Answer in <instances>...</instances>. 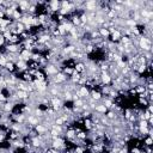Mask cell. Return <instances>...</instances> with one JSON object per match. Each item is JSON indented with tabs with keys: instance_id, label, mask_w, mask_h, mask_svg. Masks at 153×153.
<instances>
[{
	"instance_id": "cell-1",
	"label": "cell",
	"mask_w": 153,
	"mask_h": 153,
	"mask_svg": "<svg viewBox=\"0 0 153 153\" xmlns=\"http://www.w3.org/2000/svg\"><path fill=\"white\" fill-rule=\"evenodd\" d=\"M137 48L142 53L152 52V40L150 37H146V36H140L137 38Z\"/></svg>"
},
{
	"instance_id": "cell-2",
	"label": "cell",
	"mask_w": 153,
	"mask_h": 153,
	"mask_svg": "<svg viewBox=\"0 0 153 153\" xmlns=\"http://www.w3.org/2000/svg\"><path fill=\"white\" fill-rule=\"evenodd\" d=\"M60 72V68L56 66V65L53 63H48V66L44 67V73L46 75H50V77H54Z\"/></svg>"
},
{
	"instance_id": "cell-3",
	"label": "cell",
	"mask_w": 153,
	"mask_h": 153,
	"mask_svg": "<svg viewBox=\"0 0 153 153\" xmlns=\"http://www.w3.org/2000/svg\"><path fill=\"white\" fill-rule=\"evenodd\" d=\"M97 7H98V3L94 1V0H90V1L84 3V10H86L85 13L86 12H96Z\"/></svg>"
},
{
	"instance_id": "cell-4",
	"label": "cell",
	"mask_w": 153,
	"mask_h": 153,
	"mask_svg": "<svg viewBox=\"0 0 153 153\" xmlns=\"http://www.w3.org/2000/svg\"><path fill=\"white\" fill-rule=\"evenodd\" d=\"M99 82L104 86H110L113 83V78L109 73H99Z\"/></svg>"
},
{
	"instance_id": "cell-5",
	"label": "cell",
	"mask_w": 153,
	"mask_h": 153,
	"mask_svg": "<svg viewBox=\"0 0 153 153\" xmlns=\"http://www.w3.org/2000/svg\"><path fill=\"white\" fill-rule=\"evenodd\" d=\"M75 93L82 99H87L90 97V90H89V87H87V86H80L79 89L75 91Z\"/></svg>"
},
{
	"instance_id": "cell-6",
	"label": "cell",
	"mask_w": 153,
	"mask_h": 153,
	"mask_svg": "<svg viewBox=\"0 0 153 153\" xmlns=\"http://www.w3.org/2000/svg\"><path fill=\"white\" fill-rule=\"evenodd\" d=\"M14 65H16V69L19 71L20 73H23V72H25V71L29 69V63L25 62V61H23V60H22V61H17Z\"/></svg>"
},
{
	"instance_id": "cell-7",
	"label": "cell",
	"mask_w": 153,
	"mask_h": 153,
	"mask_svg": "<svg viewBox=\"0 0 153 153\" xmlns=\"http://www.w3.org/2000/svg\"><path fill=\"white\" fill-rule=\"evenodd\" d=\"M74 71L78 72V73H80V74H85V73H86V66H85V62H83V61H78V62H75V65H74Z\"/></svg>"
},
{
	"instance_id": "cell-8",
	"label": "cell",
	"mask_w": 153,
	"mask_h": 153,
	"mask_svg": "<svg viewBox=\"0 0 153 153\" xmlns=\"http://www.w3.org/2000/svg\"><path fill=\"white\" fill-rule=\"evenodd\" d=\"M13 108H14V103H12V102H9V100H7L6 103H4L3 113H4V114H11V113L13 111Z\"/></svg>"
},
{
	"instance_id": "cell-9",
	"label": "cell",
	"mask_w": 153,
	"mask_h": 153,
	"mask_svg": "<svg viewBox=\"0 0 153 153\" xmlns=\"http://www.w3.org/2000/svg\"><path fill=\"white\" fill-rule=\"evenodd\" d=\"M90 97H91L93 100L99 102V100H102V98H103V94L100 93V91H97V90H91V91H90Z\"/></svg>"
},
{
	"instance_id": "cell-10",
	"label": "cell",
	"mask_w": 153,
	"mask_h": 153,
	"mask_svg": "<svg viewBox=\"0 0 153 153\" xmlns=\"http://www.w3.org/2000/svg\"><path fill=\"white\" fill-rule=\"evenodd\" d=\"M93 111H96V114H98V115H105L106 114V111H108V109L105 108V105H103V104H97L96 105V108H94V110Z\"/></svg>"
},
{
	"instance_id": "cell-11",
	"label": "cell",
	"mask_w": 153,
	"mask_h": 153,
	"mask_svg": "<svg viewBox=\"0 0 153 153\" xmlns=\"http://www.w3.org/2000/svg\"><path fill=\"white\" fill-rule=\"evenodd\" d=\"M34 129L36 130V133H37V134H46V133H48V128L44 125H42V123H40V125H37V126H35Z\"/></svg>"
},
{
	"instance_id": "cell-12",
	"label": "cell",
	"mask_w": 153,
	"mask_h": 153,
	"mask_svg": "<svg viewBox=\"0 0 153 153\" xmlns=\"http://www.w3.org/2000/svg\"><path fill=\"white\" fill-rule=\"evenodd\" d=\"M71 23L72 24H73V26H75V28H78L80 24H82V23H80V19H79V14H72V17H71Z\"/></svg>"
},
{
	"instance_id": "cell-13",
	"label": "cell",
	"mask_w": 153,
	"mask_h": 153,
	"mask_svg": "<svg viewBox=\"0 0 153 153\" xmlns=\"http://www.w3.org/2000/svg\"><path fill=\"white\" fill-rule=\"evenodd\" d=\"M98 32L100 35V38H103V40L108 38L109 36H110V34H109V30H108V29H105V28H98Z\"/></svg>"
},
{
	"instance_id": "cell-14",
	"label": "cell",
	"mask_w": 153,
	"mask_h": 153,
	"mask_svg": "<svg viewBox=\"0 0 153 153\" xmlns=\"http://www.w3.org/2000/svg\"><path fill=\"white\" fill-rule=\"evenodd\" d=\"M83 126L87 130H92V128H93V122H92L91 119H84L83 120Z\"/></svg>"
},
{
	"instance_id": "cell-15",
	"label": "cell",
	"mask_w": 153,
	"mask_h": 153,
	"mask_svg": "<svg viewBox=\"0 0 153 153\" xmlns=\"http://www.w3.org/2000/svg\"><path fill=\"white\" fill-rule=\"evenodd\" d=\"M22 77H23V78H22V80H23V82H26V83H31L34 80V77L30 75V73H29L28 71L23 72V75H22Z\"/></svg>"
},
{
	"instance_id": "cell-16",
	"label": "cell",
	"mask_w": 153,
	"mask_h": 153,
	"mask_svg": "<svg viewBox=\"0 0 153 153\" xmlns=\"http://www.w3.org/2000/svg\"><path fill=\"white\" fill-rule=\"evenodd\" d=\"M84 54H91L92 52H94V46L92 44V43H89V44H86V46H84Z\"/></svg>"
},
{
	"instance_id": "cell-17",
	"label": "cell",
	"mask_w": 153,
	"mask_h": 153,
	"mask_svg": "<svg viewBox=\"0 0 153 153\" xmlns=\"http://www.w3.org/2000/svg\"><path fill=\"white\" fill-rule=\"evenodd\" d=\"M7 72H9V73H13L14 71H16V65H14L13 62H7L6 63V66L4 67Z\"/></svg>"
},
{
	"instance_id": "cell-18",
	"label": "cell",
	"mask_w": 153,
	"mask_h": 153,
	"mask_svg": "<svg viewBox=\"0 0 153 153\" xmlns=\"http://www.w3.org/2000/svg\"><path fill=\"white\" fill-rule=\"evenodd\" d=\"M152 145H153V139L151 136H144V146H146V147H152Z\"/></svg>"
},
{
	"instance_id": "cell-19",
	"label": "cell",
	"mask_w": 153,
	"mask_h": 153,
	"mask_svg": "<svg viewBox=\"0 0 153 153\" xmlns=\"http://www.w3.org/2000/svg\"><path fill=\"white\" fill-rule=\"evenodd\" d=\"M139 105H141V106H144V109L145 108H147L150 104H152V103H150V102L147 100V98H144V97H139Z\"/></svg>"
},
{
	"instance_id": "cell-20",
	"label": "cell",
	"mask_w": 153,
	"mask_h": 153,
	"mask_svg": "<svg viewBox=\"0 0 153 153\" xmlns=\"http://www.w3.org/2000/svg\"><path fill=\"white\" fill-rule=\"evenodd\" d=\"M75 137H77L78 140H80V141H85V140L87 139V134H86V132H84V130H82V132L77 133Z\"/></svg>"
},
{
	"instance_id": "cell-21",
	"label": "cell",
	"mask_w": 153,
	"mask_h": 153,
	"mask_svg": "<svg viewBox=\"0 0 153 153\" xmlns=\"http://www.w3.org/2000/svg\"><path fill=\"white\" fill-rule=\"evenodd\" d=\"M84 104H85V99H82V98L75 100V102H73V106L74 108H79V109H82Z\"/></svg>"
},
{
	"instance_id": "cell-22",
	"label": "cell",
	"mask_w": 153,
	"mask_h": 153,
	"mask_svg": "<svg viewBox=\"0 0 153 153\" xmlns=\"http://www.w3.org/2000/svg\"><path fill=\"white\" fill-rule=\"evenodd\" d=\"M54 125H59V126H65V121L61 116H57V117L54 120Z\"/></svg>"
},
{
	"instance_id": "cell-23",
	"label": "cell",
	"mask_w": 153,
	"mask_h": 153,
	"mask_svg": "<svg viewBox=\"0 0 153 153\" xmlns=\"http://www.w3.org/2000/svg\"><path fill=\"white\" fill-rule=\"evenodd\" d=\"M3 37L5 38V41H7V42H9V41H10V38L12 37V34H11V31H10V30L5 31V32L3 34Z\"/></svg>"
},
{
	"instance_id": "cell-24",
	"label": "cell",
	"mask_w": 153,
	"mask_h": 153,
	"mask_svg": "<svg viewBox=\"0 0 153 153\" xmlns=\"http://www.w3.org/2000/svg\"><path fill=\"white\" fill-rule=\"evenodd\" d=\"M73 152L74 153H85V147L84 146H75V148L73 150Z\"/></svg>"
},
{
	"instance_id": "cell-25",
	"label": "cell",
	"mask_w": 153,
	"mask_h": 153,
	"mask_svg": "<svg viewBox=\"0 0 153 153\" xmlns=\"http://www.w3.org/2000/svg\"><path fill=\"white\" fill-rule=\"evenodd\" d=\"M7 102V97L5 96L4 92H0V103H6Z\"/></svg>"
},
{
	"instance_id": "cell-26",
	"label": "cell",
	"mask_w": 153,
	"mask_h": 153,
	"mask_svg": "<svg viewBox=\"0 0 153 153\" xmlns=\"http://www.w3.org/2000/svg\"><path fill=\"white\" fill-rule=\"evenodd\" d=\"M117 153H129V150H128L127 146H123V147H121V148L119 150Z\"/></svg>"
},
{
	"instance_id": "cell-27",
	"label": "cell",
	"mask_w": 153,
	"mask_h": 153,
	"mask_svg": "<svg viewBox=\"0 0 153 153\" xmlns=\"http://www.w3.org/2000/svg\"><path fill=\"white\" fill-rule=\"evenodd\" d=\"M6 16H5V12L3 10H0V19H4Z\"/></svg>"
},
{
	"instance_id": "cell-28",
	"label": "cell",
	"mask_w": 153,
	"mask_h": 153,
	"mask_svg": "<svg viewBox=\"0 0 153 153\" xmlns=\"http://www.w3.org/2000/svg\"><path fill=\"white\" fill-rule=\"evenodd\" d=\"M137 153H142V152H141V151H140V152H137Z\"/></svg>"
}]
</instances>
